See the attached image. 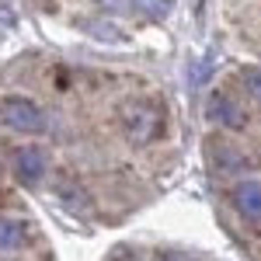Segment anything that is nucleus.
<instances>
[{"instance_id": "nucleus-1", "label": "nucleus", "mask_w": 261, "mask_h": 261, "mask_svg": "<svg viewBox=\"0 0 261 261\" xmlns=\"http://www.w3.org/2000/svg\"><path fill=\"white\" fill-rule=\"evenodd\" d=\"M119 122L133 143H153L164 133V108L153 98H133L119 108Z\"/></svg>"}, {"instance_id": "nucleus-2", "label": "nucleus", "mask_w": 261, "mask_h": 261, "mask_svg": "<svg viewBox=\"0 0 261 261\" xmlns=\"http://www.w3.org/2000/svg\"><path fill=\"white\" fill-rule=\"evenodd\" d=\"M0 125L14 129V133H42L45 129V115L35 101L28 98H4L0 101Z\"/></svg>"}, {"instance_id": "nucleus-3", "label": "nucleus", "mask_w": 261, "mask_h": 261, "mask_svg": "<svg viewBox=\"0 0 261 261\" xmlns=\"http://www.w3.org/2000/svg\"><path fill=\"white\" fill-rule=\"evenodd\" d=\"M45 171H49V161H45V153H42L39 146H21L18 153H14V174H18L24 185L42 181Z\"/></svg>"}, {"instance_id": "nucleus-4", "label": "nucleus", "mask_w": 261, "mask_h": 261, "mask_svg": "<svg viewBox=\"0 0 261 261\" xmlns=\"http://www.w3.org/2000/svg\"><path fill=\"white\" fill-rule=\"evenodd\" d=\"M209 119L226 125V129H244V125H247L244 108L230 98V94H213V98H209Z\"/></svg>"}, {"instance_id": "nucleus-5", "label": "nucleus", "mask_w": 261, "mask_h": 261, "mask_svg": "<svg viewBox=\"0 0 261 261\" xmlns=\"http://www.w3.org/2000/svg\"><path fill=\"white\" fill-rule=\"evenodd\" d=\"M233 209L247 223H261V181H241L233 188Z\"/></svg>"}, {"instance_id": "nucleus-6", "label": "nucleus", "mask_w": 261, "mask_h": 261, "mask_svg": "<svg viewBox=\"0 0 261 261\" xmlns=\"http://www.w3.org/2000/svg\"><path fill=\"white\" fill-rule=\"evenodd\" d=\"M28 244V223L0 220V254H14Z\"/></svg>"}, {"instance_id": "nucleus-7", "label": "nucleus", "mask_w": 261, "mask_h": 261, "mask_svg": "<svg viewBox=\"0 0 261 261\" xmlns=\"http://www.w3.org/2000/svg\"><path fill=\"white\" fill-rule=\"evenodd\" d=\"M213 164H216V171H223V174H237V171L247 167V157L237 153L230 143H216V150H213Z\"/></svg>"}, {"instance_id": "nucleus-8", "label": "nucleus", "mask_w": 261, "mask_h": 261, "mask_svg": "<svg viewBox=\"0 0 261 261\" xmlns=\"http://www.w3.org/2000/svg\"><path fill=\"white\" fill-rule=\"evenodd\" d=\"M133 7H136V11H143L146 18H153V21H164L167 14H171V7H174V0H133Z\"/></svg>"}, {"instance_id": "nucleus-9", "label": "nucleus", "mask_w": 261, "mask_h": 261, "mask_svg": "<svg viewBox=\"0 0 261 261\" xmlns=\"http://www.w3.org/2000/svg\"><path fill=\"white\" fill-rule=\"evenodd\" d=\"M56 192H60L63 195V205H66V209H73V213H77V209H87V192H84V188H66V185H56Z\"/></svg>"}, {"instance_id": "nucleus-10", "label": "nucleus", "mask_w": 261, "mask_h": 261, "mask_svg": "<svg viewBox=\"0 0 261 261\" xmlns=\"http://www.w3.org/2000/svg\"><path fill=\"white\" fill-rule=\"evenodd\" d=\"M241 84H244V91H247L254 101H261V66H247V70H241Z\"/></svg>"}, {"instance_id": "nucleus-11", "label": "nucleus", "mask_w": 261, "mask_h": 261, "mask_svg": "<svg viewBox=\"0 0 261 261\" xmlns=\"http://www.w3.org/2000/svg\"><path fill=\"white\" fill-rule=\"evenodd\" d=\"M101 7H108V11H125L129 7V0H98Z\"/></svg>"}, {"instance_id": "nucleus-12", "label": "nucleus", "mask_w": 261, "mask_h": 261, "mask_svg": "<svg viewBox=\"0 0 261 261\" xmlns=\"http://www.w3.org/2000/svg\"><path fill=\"white\" fill-rule=\"evenodd\" d=\"M157 261H192V258H185V254H157Z\"/></svg>"}]
</instances>
